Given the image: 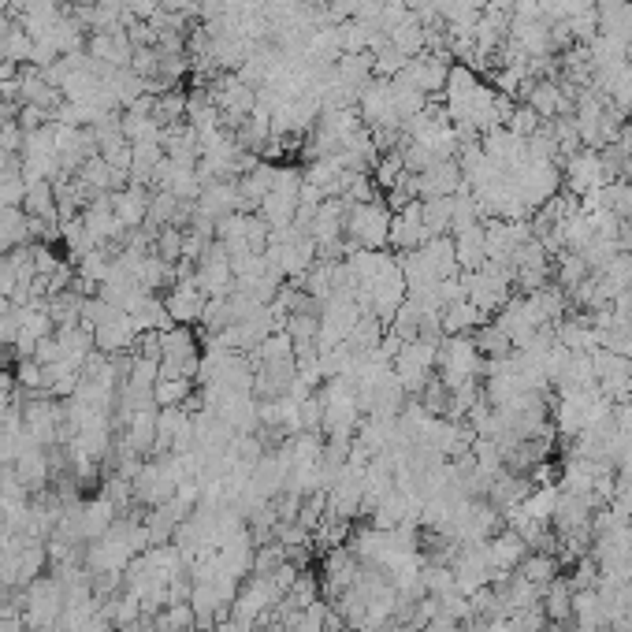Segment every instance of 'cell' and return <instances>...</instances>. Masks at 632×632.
Segmentation results:
<instances>
[{"label": "cell", "mask_w": 632, "mask_h": 632, "mask_svg": "<svg viewBox=\"0 0 632 632\" xmlns=\"http://www.w3.org/2000/svg\"><path fill=\"white\" fill-rule=\"evenodd\" d=\"M461 287H465V298L480 309L484 316L499 313L502 305L514 298V272L510 264H484L476 272H461Z\"/></svg>", "instance_id": "1"}, {"label": "cell", "mask_w": 632, "mask_h": 632, "mask_svg": "<svg viewBox=\"0 0 632 632\" xmlns=\"http://www.w3.org/2000/svg\"><path fill=\"white\" fill-rule=\"evenodd\" d=\"M391 220H395V212L383 198L350 205V212H346V242L354 250H383L387 238H391Z\"/></svg>", "instance_id": "2"}, {"label": "cell", "mask_w": 632, "mask_h": 632, "mask_svg": "<svg viewBox=\"0 0 632 632\" xmlns=\"http://www.w3.org/2000/svg\"><path fill=\"white\" fill-rule=\"evenodd\" d=\"M64 606H67V595H64L60 577L30 580L27 592H23V625H27L30 632H56V625L64 618Z\"/></svg>", "instance_id": "3"}, {"label": "cell", "mask_w": 632, "mask_h": 632, "mask_svg": "<svg viewBox=\"0 0 632 632\" xmlns=\"http://www.w3.org/2000/svg\"><path fill=\"white\" fill-rule=\"evenodd\" d=\"M435 376L447 383L450 391L461 387V383L484 376V354L476 350L473 335H443L439 361H435Z\"/></svg>", "instance_id": "4"}, {"label": "cell", "mask_w": 632, "mask_h": 632, "mask_svg": "<svg viewBox=\"0 0 632 632\" xmlns=\"http://www.w3.org/2000/svg\"><path fill=\"white\" fill-rule=\"evenodd\" d=\"M439 343L443 339H409L398 346V354L391 357L398 383L406 387V395H421L428 380L435 376V361H439Z\"/></svg>", "instance_id": "5"}, {"label": "cell", "mask_w": 632, "mask_h": 632, "mask_svg": "<svg viewBox=\"0 0 632 632\" xmlns=\"http://www.w3.org/2000/svg\"><path fill=\"white\" fill-rule=\"evenodd\" d=\"M201 350L198 335L190 324H175V328L160 331V376H183V380H198Z\"/></svg>", "instance_id": "6"}, {"label": "cell", "mask_w": 632, "mask_h": 632, "mask_svg": "<svg viewBox=\"0 0 632 632\" xmlns=\"http://www.w3.org/2000/svg\"><path fill=\"white\" fill-rule=\"evenodd\" d=\"M595 365V387L603 391L610 406H621L625 398H632V361L629 357L614 354V350H592Z\"/></svg>", "instance_id": "7"}, {"label": "cell", "mask_w": 632, "mask_h": 632, "mask_svg": "<svg viewBox=\"0 0 632 632\" xmlns=\"http://www.w3.org/2000/svg\"><path fill=\"white\" fill-rule=\"evenodd\" d=\"M361 320V305H357L354 294H335L328 302L320 305V350H331V346H343L350 339L354 324Z\"/></svg>", "instance_id": "8"}, {"label": "cell", "mask_w": 632, "mask_h": 632, "mask_svg": "<svg viewBox=\"0 0 632 632\" xmlns=\"http://www.w3.org/2000/svg\"><path fill=\"white\" fill-rule=\"evenodd\" d=\"M361 562H357V554L350 551V547H331L328 554H324V562H320V592H324V599L328 603H335L339 595H346L350 588H354V580L361 577Z\"/></svg>", "instance_id": "9"}, {"label": "cell", "mask_w": 632, "mask_h": 632, "mask_svg": "<svg viewBox=\"0 0 632 632\" xmlns=\"http://www.w3.org/2000/svg\"><path fill=\"white\" fill-rule=\"evenodd\" d=\"M562 179H566L573 198H584V194H592V190H603L606 175H603L599 149H584V145H580L573 157L562 160Z\"/></svg>", "instance_id": "10"}, {"label": "cell", "mask_w": 632, "mask_h": 632, "mask_svg": "<svg viewBox=\"0 0 632 632\" xmlns=\"http://www.w3.org/2000/svg\"><path fill=\"white\" fill-rule=\"evenodd\" d=\"M495 320H499V328L514 339V350H521V346H525L540 328H554V324H543L528 294H514V298H510V302L495 313Z\"/></svg>", "instance_id": "11"}, {"label": "cell", "mask_w": 632, "mask_h": 632, "mask_svg": "<svg viewBox=\"0 0 632 632\" xmlns=\"http://www.w3.org/2000/svg\"><path fill=\"white\" fill-rule=\"evenodd\" d=\"M164 305H168V316L172 324H201V313L209 305V294L201 290L198 272L194 276H179L164 294Z\"/></svg>", "instance_id": "12"}, {"label": "cell", "mask_w": 632, "mask_h": 632, "mask_svg": "<svg viewBox=\"0 0 632 632\" xmlns=\"http://www.w3.org/2000/svg\"><path fill=\"white\" fill-rule=\"evenodd\" d=\"M175 491H179V484H175V476L168 473L164 461H145L142 469H138V476H134V502H142L149 510L172 502Z\"/></svg>", "instance_id": "13"}, {"label": "cell", "mask_w": 632, "mask_h": 632, "mask_svg": "<svg viewBox=\"0 0 632 632\" xmlns=\"http://www.w3.org/2000/svg\"><path fill=\"white\" fill-rule=\"evenodd\" d=\"M198 283L209 298H227L235 290V272H231V257L220 242H212L198 261Z\"/></svg>", "instance_id": "14"}, {"label": "cell", "mask_w": 632, "mask_h": 632, "mask_svg": "<svg viewBox=\"0 0 632 632\" xmlns=\"http://www.w3.org/2000/svg\"><path fill=\"white\" fill-rule=\"evenodd\" d=\"M138 335L142 331L134 328V320L123 309L108 316L105 324H97L93 328V350H101V354L116 357V354H134V343H138Z\"/></svg>", "instance_id": "15"}, {"label": "cell", "mask_w": 632, "mask_h": 632, "mask_svg": "<svg viewBox=\"0 0 632 632\" xmlns=\"http://www.w3.org/2000/svg\"><path fill=\"white\" fill-rule=\"evenodd\" d=\"M450 60L447 56H435V53H421L413 56L406 64V71H402V79H409L413 86L421 93H428V97H435V93L447 90V79H450Z\"/></svg>", "instance_id": "16"}, {"label": "cell", "mask_w": 632, "mask_h": 632, "mask_svg": "<svg viewBox=\"0 0 632 632\" xmlns=\"http://www.w3.org/2000/svg\"><path fill=\"white\" fill-rule=\"evenodd\" d=\"M458 190H465V179H461L458 160H435L432 168H424L417 175V198H454Z\"/></svg>", "instance_id": "17"}, {"label": "cell", "mask_w": 632, "mask_h": 632, "mask_svg": "<svg viewBox=\"0 0 632 632\" xmlns=\"http://www.w3.org/2000/svg\"><path fill=\"white\" fill-rule=\"evenodd\" d=\"M428 227L421 220V201H409L406 209L395 212V220H391V238H387V246L398 253H409V250H421L424 242H428Z\"/></svg>", "instance_id": "18"}, {"label": "cell", "mask_w": 632, "mask_h": 632, "mask_svg": "<svg viewBox=\"0 0 632 632\" xmlns=\"http://www.w3.org/2000/svg\"><path fill=\"white\" fill-rule=\"evenodd\" d=\"M149 198H153V190L142 183H127L123 190H116L112 194V212H116V220L127 231H138V227H145V220H149Z\"/></svg>", "instance_id": "19"}, {"label": "cell", "mask_w": 632, "mask_h": 632, "mask_svg": "<svg viewBox=\"0 0 632 632\" xmlns=\"http://www.w3.org/2000/svg\"><path fill=\"white\" fill-rule=\"evenodd\" d=\"M86 53L108 67H131L134 45L131 38H127V30L119 27V30H108V34H90V38H86Z\"/></svg>", "instance_id": "20"}, {"label": "cell", "mask_w": 632, "mask_h": 632, "mask_svg": "<svg viewBox=\"0 0 632 632\" xmlns=\"http://www.w3.org/2000/svg\"><path fill=\"white\" fill-rule=\"evenodd\" d=\"M454 257H458L461 272H476L488 264V235H484V224H469L454 231Z\"/></svg>", "instance_id": "21"}, {"label": "cell", "mask_w": 632, "mask_h": 632, "mask_svg": "<svg viewBox=\"0 0 632 632\" xmlns=\"http://www.w3.org/2000/svg\"><path fill=\"white\" fill-rule=\"evenodd\" d=\"M525 554H528V543L517 536L514 528H502V532H495L488 540V562L495 573H514Z\"/></svg>", "instance_id": "22"}, {"label": "cell", "mask_w": 632, "mask_h": 632, "mask_svg": "<svg viewBox=\"0 0 632 632\" xmlns=\"http://www.w3.org/2000/svg\"><path fill=\"white\" fill-rule=\"evenodd\" d=\"M573 595H577L573 580L558 573V577L543 588V599H540L547 621H554V625H569V621H573Z\"/></svg>", "instance_id": "23"}, {"label": "cell", "mask_w": 632, "mask_h": 632, "mask_svg": "<svg viewBox=\"0 0 632 632\" xmlns=\"http://www.w3.org/2000/svg\"><path fill=\"white\" fill-rule=\"evenodd\" d=\"M30 242V216L23 205H0V257Z\"/></svg>", "instance_id": "24"}, {"label": "cell", "mask_w": 632, "mask_h": 632, "mask_svg": "<svg viewBox=\"0 0 632 632\" xmlns=\"http://www.w3.org/2000/svg\"><path fill=\"white\" fill-rule=\"evenodd\" d=\"M421 257L428 261V268L435 272V279H454L461 276L458 257H454V238L450 235H435L421 246Z\"/></svg>", "instance_id": "25"}, {"label": "cell", "mask_w": 632, "mask_h": 632, "mask_svg": "<svg viewBox=\"0 0 632 632\" xmlns=\"http://www.w3.org/2000/svg\"><path fill=\"white\" fill-rule=\"evenodd\" d=\"M439 320H443V335H473L484 320H491V316H484L480 309H476L469 298H461V302H450L443 313H439Z\"/></svg>", "instance_id": "26"}, {"label": "cell", "mask_w": 632, "mask_h": 632, "mask_svg": "<svg viewBox=\"0 0 632 632\" xmlns=\"http://www.w3.org/2000/svg\"><path fill=\"white\" fill-rule=\"evenodd\" d=\"M134 454H153L157 443V409H134L127 417V439H123Z\"/></svg>", "instance_id": "27"}, {"label": "cell", "mask_w": 632, "mask_h": 632, "mask_svg": "<svg viewBox=\"0 0 632 632\" xmlns=\"http://www.w3.org/2000/svg\"><path fill=\"white\" fill-rule=\"evenodd\" d=\"M23 212H27L30 220H45V224L60 227V216H56V190H53V183H27Z\"/></svg>", "instance_id": "28"}, {"label": "cell", "mask_w": 632, "mask_h": 632, "mask_svg": "<svg viewBox=\"0 0 632 632\" xmlns=\"http://www.w3.org/2000/svg\"><path fill=\"white\" fill-rule=\"evenodd\" d=\"M473 343H476V350L484 354V361H495V357L514 354V339L499 328V320H484V324L473 331Z\"/></svg>", "instance_id": "29"}, {"label": "cell", "mask_w": 632, "mask_h": 632, "mask_svg": "<svg viewBox=\"0 0 632 632\" xmlns=\"http://www.w3.org/2000/svg\"><path fill=\"white\" fill-rule=\"evenodd\" d=\"M119 131H123V138L127 142H160V134H164V127H160L157 116H149V112H134V108H127L123 116H119Z\"/></svg>", "instance_id": "30"}, {"label": "cell", "mask_w": 632, "mask_h": 632, "mask_svg": "<svg viewBox=\"0 0 632 632\" xmlns=\"http://www.w3.org/2000/svg\"><path fill=\"white\" fill-rule=\"evenodd\" d=\"M558 558H554V551H528L525 558H521V566H517V573L528 580V584H536V588H547L554 577H558Z\"/></svg>", "instance_id": "31"}, {"label": "cell", "mask_w": 632, "mask_h": 632, "mask_svg": "<svg viewBox=\"0 0 632 632\" xmlns=\"http://www.w3.org/2000/svg\"><path fill=\"white\" fill-rule=\"evenodd\" d=\"M194 398V380H183V376H157L153 383V402L157 409H168V406H183Z\"/></svg>", "instance_id": "32"}, {"label": "cell", "mask_w": 632, "mask_h": 632, "mask_svg": "<svg viewBox=\"0 0 632 632\" xmlns=\"http://www.w3.org/2000/svg\"><path fill=\"white\" fill-rule=\"evenodd\" d=\"M421 220L428 235H450L454 231V198H428L421 201Z\"/></svg>", "instance_id": "33"}, {"label": "cell", "mask_w": 632, "mask_h": 632, "mask_svg": "<svg viewBox=\"0 0 632 632\" xmlns=\"http://www.w3.org/2000/svg\"><path fill=\"white\" fill-rule=\"evenodd\" d=\"M588 276H592V272H588V264H584V257H580V253L562 250L558 257H554V283L566 290V294L573 287H580V283H584Z\"/></svg>", "instance_id": "34"}, {"label": "cell", "mask_w": 632, "mask_h": 632, "mask_svg": "<svg viewBox=\"0 0 632 632\" xmlns=\"http://www.w3.org/2000/svg\"><path fill=\"white\" fill-rule=\"evenodd\" d=\"M194 625H198V618H194L190 603H168L164 610L153 614V629L157 632H190Z\"/></svg>", "instance_id": "35"}, {"label": "cell", "mask_w": 632, "mask_h": 632, "mask_svg": "<svg viewBox=\"0 0 632 632\" xmlns=\"http://www.w3.org/2000/svg\"><path fill=\"white\" fill-rule=\"evenodd\" d=\"M599 205L610 209L618 220H632V179H618L599 190Z\"/></svg>", "instance_id": "36"}, {"label": "cell", "mask_w": 632, "mask_h": 632, "mask_svg": "<svg viewBox=\"0 0 632 632\" xmlns=\"http://www.w3.org/2000/svg\"><path fill=\"white\" fill-rule=\"evenodd\" d=\"M283 562H287V547L279 540H268L253 547V573H257V577H272Z\"/></svg>", "instance_id": "37"}, {"label": "cell", "mask_w": 632, "mask_h": 632, "mask_svg": "<svg viewBox=\"0 0 632 632\" xmlns=\"http://www.w3.org/2000/svg\"><path fill=\"white\" fill-rule=\"evenodd\" d=\"M402 175H406V164H402V153H380V160H376V168H372V179H376V186L380 190H391V186L402 183Z\"/></svg>", "instance_id": "38"}, {"label": "cell", "mask_w": 632, "mask_h": 632, "mask_svg": "<svg viewBox=\"0 0 632 632\" xmlns=\"http://www.w3.org/2000/svg\"><path fill=\"white\" fill-rule=\"evenodd\" d=\"M153 253L164 257L168 264L183 261V227H160L153 235Z\"/></svg>", "instance_id": "39"}, {"label": "cell", "mask_w": 632, "mask_h": 632, "mask_svg": "<svg viewBox=\"0 0 632 632\" xmlns=\"http://www.w3.org/2000/svg\"><path fill=\"white\" fill-rule=\"evenodd\" d=\"M15 387L19 391H45V365H38L34 357H23L15 365Z\"/></svg>", "instance_id": "40"}, {"label": "cell", "mask_w": 632, "mask_h": 632, "mask_svg": "<svg viewBox=\"0 0 632 632\" xmlns=\"http://www.w3.org/2000/svg\"><path fill=\"white\" fill-rule=\"evenodd\" d=\"M506 127H510L517 138H532V134L543 127V119L536 116V112H532L528 105H521V108H514V116H510V123H506Z\"/></svg>", "instance_id": "41"}, {"label": "cell", "mask_w": 632, "mask_h": 632, "mask_svg": "<svg viewBox=\"0 0 632 632\" xmlns=\"http://www.w3.org/2000/svg\"><path fill=\"white\" fill-rule=\"evenodd\" d=\"M606 101H614V105H618L621 112H632V60L625 64V71H621L618 86H614V93H610Z\"/></svg>", "instance_id": "42"}, {"label": "cell", "mask_w": 632, "mask_h": 632, "mask_svg": "<svg viewBox=\"0 0 632 632\" xmlns=\"http://www.w3.org/2000/svg\"><path fill=\"white\" fill-rule=\"evenodd\" d=\"M15 123L23 127V131H41V127H49L53 123V116L49 112H41V108H34V105H19V116H15Z\"/></svg>", "instance_id": "43"}, {"label": "cell", "mask_w": 632, "mask_h": 632, "mask_svg": "<svg viewBox=\"0 0 632 632\" xmlns=\"http://www.w3.org/2000/svg\"><path fill=\"white\" fill-rule=\"evenodd\" d=\"M23 142H27V131H23L15 119L0 127V149H4V153H23Z\"/></svg>", "instance_id": "44"}, {"label": "cell", "mask_w": 632, "mask_h": 632, "mask_svg": "<svg viewBox=\"0 0 632 632\" xmlns=\"http://www.w3.org/2000/svg\"><path fill=\"white\" fill-rule=\"evenodd\" d=\"M618 250L621 253H632V220H621V227H618Z\"/></svg>", "instance_id": "45"}, {"label": "cell", "mask_w": 632, "mask_h": 632, "mask_svg": "<svg viewBox=\"0 0 632 632\" xmlns=\"http://www.w3.org/2000/svg\"><path fill=\"white\" fill-rule=\"evenodd\" d=\"M402 4H406L409 12H424V8H428V4H432V0H402Z\"/></svg>", "instance_id": "46"}, {"label": "cell", "mask_w": 632, "mask_h": 632, "mask_svg": "<svg viewBox=\"0 0 632 632\" xmlns=\"http://www.w3.org/2000/svg\"><path fill=\"white\" fill-rule=\"evenodd\" d=\"M4 313H12V298H4V294H0V316Z\"/></svg>", "instance_id": "47"}, {"label": "cell", "mask_w": 632, "mask_h": 632, "mask_svg": "<svg viewBox=\"0 0 632 632\" xmlns=\"http://www.w3.org/2000/svg\"><path fill=\"white\" fill-rule=\"evenodd\" d=\"M283 632H305V629H283Z\"/></svg>", "instance_id": "48"}, {"label": "cell", "mask_w": 632, "mask_h": 632, "mask_svg": "<svg viewBox=\"0 0 632 632\" xmlns=\"http://www.w3.org/2000/svg\"><path fill=\"white\" fill-rule=\"evenodd\" d=\"M4 157H8V153H4V149H0V160H4Z\"/></svg>", "instance_id": "49"}]
</instances>
